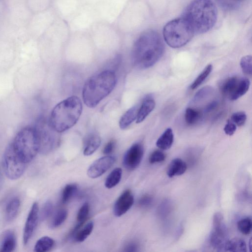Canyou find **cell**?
<instances>
[{"label":"cell","mask_w":252,"mask_h":252,"mask_svg":"<svg viewBox=\"0 0 252 252\" xmlns=\"http://www.w3.org/2000/svg\"><path fill=\"white\" fill-rule=\"evenodd\" d=\"M77 189V186L75 184H70L66 185L62 192V203L65 204L68 202L76 193Z\"/></svg>","instance_id":"30"},{"label":"cell","mask_w":252,"mask_h":252,"mask_svg":"<svg viewBox=\"0 0 252 252\" xmlns=\"http://www.w3.org/2000/svg\"><path fill=\"white\" fill-rule=\"evenodd\" d=\"M53 204L50 201H48L43 205L40 214H39L40 219L44 220L49 218L53 212Z\"/></svg>","instance_id":"35"},{"label":"cell","mask_w":252,"mask_h":252,"mask_svg":"<svg viewBox=\"0 0 252 252\" xmlns=\"http://www.w3.org/2000/svg\"><path fill=\"white\" fill-rule=\"evenodd\" d=\"M194 34L191 27L183 17L168 22L163 29V36L166 43L173 48L185 45Z\"/></svg>","instance_id":"6"},{"label":"cell","mask_w":252,"mask_h":252,"mask_svg":"<svg viewBox=\"0 0 252 252\" xmlns=\"http://www.w3.org/2000/svg\"><path fill=\"white\" fill-rule=\"evenodd\" d=\"M55 245L54 240L48 237L43 236L40 238L35 244L34 251L36 252H45L50 251Z\"/></svg>","instance_id":"25"},{"label":"cell","mask_w":252,"mask_h":252,"mask_svg":"<svg viewBox=\"0 0 252 252\" xmlns=\"http://www.w3.org/2000/svg\"><path fill=\"white\" fill-rule=\"evenodd\" d=\"M139 107L135 105L129 109L121 118L119 126L124 129L130 125L137 118Z\"/></svg>","instance_id":"22"},{"label":"cell","mask_w":252,"mask_h":252,"mask_svg":"<svg viewBox=\"0 0 252 252\" xmlns=\"http://www.w3.org/2000/svg\"><path fill=\"white\" fill-rule=\"evenodd\" d=\"M116 84V75L112 70H105L92 76L83 87L84 102L89 108L95 107L112 91Z\"/></svg>","instance_id":"3"},{"label":"cell","mask_w":252,"mask_h":252,"mask_svg":"<svg viewBox=\"0 0 252 252\" xmlns=\"http://www.w3.org/2000/svg\"><path fill=\"white\" fill-rule=\"evenodd\" d=\"M115 142L114 140L110 141L108 142L103 149V153L107 155L111 153L115 148Z\"/></svg>","instance_id":"39"},{"label":"cell","mask_w":252,"mask_h":252,"mask_svg":"<svg viewBox=\"0 0 252 252\" xmlns=\"http://www.w3.org/2000/svg\"><path fill=\"white\" fill-rule=\"evenodd\" d=\"M240 63L243 73L247 75L251 76L252 73L251 56L247 55L242 57Z\"/></svg>","instance_id":"32"},{"label":"cell","mask_w":252,"mask_h":252,"mask_svg":"<svg viewBox=\"0 0 252 252\" xmlns=\"http://www.w3.org/2000/svg\"><path fill=\"white\" fill-rule=\"evenodd\" d=\"M10 144L26 163L31 162L39 153L38 140L33 126H27L21 129Z\"/></svg>","instance_id":"5"},{"label":"cell","mask_w":252,"mask_h":252,"mask_svg":"<svg viewBox=\"0 0 252 252\" xmlns=\"http://www.w3.org/2000/svg\"><path fill=\"white\" fill-rule=\"evenodd\" d=\"M224 251L231 252H247L246 244L242 239L233 238L227 241Z\"/></svg>","instance_id":"24"},{"label":"cell","mask_w":252,"mask_h":252,"mask_svg":"<svg viewBox=\"0 0 252 252\" xmlns=\"http://www.w3.org/2000/svg\"><path fill=\"white\" fill-rule=\"evenodd\" d=\"M100 143L101 139L98 135L95 133L90 134L84 142L83 154L87 156L92 155L99 148Z\"/></svg>","instance_id":"17"},{"label":"cell","mask_w":252,"mask_h":252,"mask_svg":"<svg viewBox=\"0 0 252 252\" xmlns=\"http://www.w3.org/2000/svg\"><path fill=\"white\" fill-rule=\"evenodd\" d=\"M144 155V147L141 143L132 145L126 152L123 158V165L128 170L136 168L141 162Z\"/></svg>","instance_id":"11"},{"label":"cell","mask_w":252,"mask_h":252,"mask_svg":"<svg viewBox=\"0 0 252 252\" xmlns=\"http://www.w3.org/2000/svg\"><path fill=\"white\" fill-rule=\"evenodd\" d=\"M155 100L151 97H146L139 108L136 123H140L143 122L148 115L153 110L155 107Z\"/></svg>","instance_id":"18"},{"label":"cell","mask_w":252,"mask_h":252,"mask_svg":"<svg viewBox=\"0 0 252 252\" xmlns=\"http://www.w3.org/2000/svg\"><path fill=\"white\" fill-rule=\"evenodd\" d=\"M68 213L65 209L59 210L54 215L50 224V227L55 228L59 227L63 223L67 218Z\"/></svg>","instance_id":"29"},{"label":"cell","mask_w":252,"mask_h":252,"mask_svg":"<svg viewBox=\"0 0 252 252\" xmlns=\"http://www.w3.org/2000/svg\"><path fill=\"white\" fill-rule=\"evenodd\" d=\"M152 202V197L149 195H145L140 198L138 203L139 205L142 207H147L150 205Z\"/></svg>","instance_id":"38"},{"label":"cell","mask_w":252,"mask_h":252,"mask_svg":"<svg viewBox=\"0 0 252 252\" xmlns=\"http://www.w3.org/2000/svg\"><path fill=\"white\" fill-rule=\"evenodd\" d=\"M250 82L247 78L235 76L227 78L220 85L222 94L232 100H235L248 91Z\"/></svg>","instance_id":"9"},{"label":"cell","mask_w":252,"mask_h":252,"mask_svg":"<svg viewBox=\"0 0 252 252\" xmlns=\"http://www.w3.org/2000/svg\"><path fill=\"white\" fill-rule=\"evenodd\" d=\"M214 90L212 87L209 86H205L199 90L195 94L190 102V104H192V106L201 104L202 107L200 110H202L212 100L215 99L213 98V99L208 100V99L214 96Z\"/></svg>","instance_id":"15"},{"label":"cell","mask_w":252,"mask_h":252,"mask_svg":"<svg viewBox=\"0 0 252 252\" xmlns=\"http://www.w3.org/2000/svg\"><path fill=\"white\" fill-rule=\"evenodd\" d=\"M27 163L18 156L10 144L7 147L2 158V167L6 176L16 180L23 174Z\"/></svg>","instance_id":"8"},{"label":"cell","mask_w":252,"mask_h":252,"mask_svg":"<svg viewBox=\"0 0 252 252\" xmlns=\"http://www.w3.org/2000/svg\"><path fill=\"white\" fill-rule=\"evenodd\" d=\"M231 0V1H232L233 2H234V1L238 2V1H243V0Z\"/></svg>","instance_id":"41"},{"label":"cell","mask_w":252,"mask_h":252,"mask_svg":"<svg viewBox=\"0 0 252 252\" xmlns=\"http://www.w3.org/2000/svg\"><path fill=\"white\" fill-rule=\"evenodd\" d=\"M174 141V134L171 128H167L156 142L157 146L162 150L171 148Z\"/></svg>","instance_id":"21"},{"label":"cell","mask_w":252,"mask_h":252,"mask_svg":"<svg viewBox=\"0 0 252 252\" xmlns=\"http://www.w3.org/2000/svg\"><path fill=\"white\" fill-rule=\"evenodd\" d=\"M20 206V201L18 197H14L8 202L5 209V218L7 221H11L15 219Z\"/></svg>","instance_id":"20"},{"label":"cell","mask_w":252,"mask_h":252,"mask_svg":"<svg viewBox=\"0 0 252 252\" xmlns=\"http://www.w3.org/2000/svg\"><path fill=\"white\" fill-rule=\"evenodd\" d=\"M204 116L198 109L192 107H188L185 111V119L186 123L192 126L202 120Z\"/></svg>","instance_id":"23"},{"label":"cell","mask_w":252,"mask_h":252,"mask_svg":"<svg viewBox=\"0 0 252 252\" xmlns=\"http://www.w3.org/2000/svg\"><path fill=\"white\" fill-rule=\"evenodd\" d=\"M252 224L251 219L247 217L239 220L237 223V227L241 233L244 235H248L251 232Z\"/></svg>","instance_id":"31"},{"label":"cell","mask_w":252,"mask_h":252,"mask_svg":"<svg viewBox=\"0 0 252 252\" xmlns=\"http://www.w3.org/2000/svg\"><path fill=\"white\" fill-rule=\"evenodd\" d=\"M80 98L71 96L57 104L52 111L49 123L58 133L63 132L74 126L82 111Z\"/></svg>","instance_id":"4"},{"label":"cell","mask_w":252,"mask_h":252,"mask_svg":"<svg viewBox=\"0 0 252 252\" xmlns=\"http://www.w3.org/2000/svg\"><path fill=\"white\" fill-rule=\"evenodd\" d=\"M134 197L131 191L127 189L124 191L117 199L114 206V214L117 217L125 214L132 207Z\"/></svg>","instance_id":"14"},{"label":"cell","mask_w":252,"mask_h":252,"mask_svg":"<svg viewBox=\"0 0 252 252\" xmlns=\"http://www.w3.org/2000/svg\"><path fill=\"white\" fill-rule=\"evenodd\" d=\"M212 68V64H208L190 85V89L194 90L200 86L210 75Z\"/></svg>","instance_id":"28"},{"label":"cell","mask_w":252,"mask_h":252,"mask_svg":"<svg viewBox=\"0 0 252 252\" xmlns=\"http://www.w3.org/2000/svg\"><path fill=\"white\" fill-rule=\"evenodd\" d=\"M236 128V125L231 121L228 120L223 130L226 134L231 136L235 133Z\"/></svg>","instance_id":"37"},{"label":"cell","mask_w":252,"mask_h":252,"mask_svg":"<svg viewBox=\"0 0 252 252\" xmlns=\"http://www.w3.org/2000/svg\"><path fill=\"white\" fill-rule=\"evenodd\" d=\"M94 223L93 221L88 222L86 225L79 228L74 234V240L77 242H82L85 241L92 233Z\"/></svg>","instance_id":"26"},{"label":"cell","mask_w":252,"mask_h":252,"mask_svg":"<svg viewBox=\"0 0 252 252\" xmlns=\"http://www.w3.org/2000/svg\"><path fill=\"white\" fill-rule=\"evenodd\" d=\"M228 231L223 222V218L220 213L214 216L213 228L210 236V243L212 247L217 251H224L228 241Z\"/></svg>","instance_id":"10"},{"label":"cell","mask_w":252,"mask_h":252,"mask_svg":"<svg viewBox=\"0 0 252 252\" xmlns=\"http://www.w3.org/2000/svg\"><path fill=\"white\" fill-rule=\"evenodd\" d=\"M182 17L194 33H203L210 30L215 25L217 10L211 0H193L189 4Z\"/></svg>","instance_id":"2"},{"label":"cell","mask_w":252,"mask_h":252,"mask_svg":"<svg viewBox=\"0 0 252 252\" xmlns=\"http://www.w3.org/2000/svg\"><path fill=\"white\" fill-rule=\"evenodd\" d=\"M39 219L38 204L34 202L27 218L23 232V243L27 245L32 238Z\"/></svg>","instance_id":"13"},{"label":"cell","mask_w":252,"mask_h":252,"mask_svg":"<svg viewBox=\"0 0 252 252\" xmlns=\"http://www.w3.org/2000/svg\"><path fill=\"white\" fill-rule=\"evenodd\" d=\"M164 45L158 32L148 30L143 32L134 42L131 57L134 65L146 69L154 65L162 56Z\"/></svg>","instance_id":"1"},{"label":"cell","mask_w":252,"mask_h":252,"mask_svg":"<svg viewBox=\"0 0 252 252\" xmlns=\"http://www.w3.org/2000/svg\"><path fill=\"white\" fill-rule=\"evenodd\" d=\"M187 163L180 158L173 159L169 164L167 168V176L172 178L183 174L187 170Z\"/></svg>","instance_id":"16"},{"label":"cell","mask_w":252,"mask_h":252,"mask_svg":"<svg viewBox=\"0 0 252 252\" xmlns=\"http://www.w3.org/2000/svg\"><path fill=\"white\" fill-rule=\"evenodd\" d=\"M115 157L107 156L94 161L87 170L88 176L91 178H96L105 173L115 163Z\"/></svg>","instance_id":"12"},{"label":"cell","mask_w":252,"mask_h":252,"mask_svg":"<svg viewBox=\"0 0 252 252\" xmlns=\"http://www.w3.org/2000/svg\"><path fill=\"white\" fill-rule=\"evenodd\" d=\"M39 146V153L47 154L52 151L58 142L57 132L51 126L49 120L40 118L33 126Z\"/></svg>","instance_id":"7"},{"label":"cell","mask_w":252,"mask_h":252,"mask_svg":"<svg viewBox=\"0 0 252 252\" xmlns=\"http://www.w3.org/2000/svg\"><path fill=\"white\" fill-rule=\"evenodd\" d=\"M137 246L135 243H131L126 248V252H135L137 251Z\"/></svg>","instance_id":"40"},{"label":"cell","mask_w":252,"mask_h":252,"mask_svg":"<svg viewBox=\"0 0 252 252\" xmlns=\"http://www.w3.org/2000/svg\"><path fill=\"white\" fill-rule=\"evenodd\" d=\"M122 175V170L121 168H115L107 176L105 186L107 189H111L117 185L121 181Z\"/></svg>","instance_id":"27"},{"label":"cell","mask_w":252,"mask_h":252,"mask_svg":"<svg viewBox=\"0 0 252 252\" xmlns=\"http://www.w3.org/2000/svg\"><path fill=\"white\" fill-rule=\"evenodd\" d=\"M90 211V205L87 202L84 203L80 208L77 215V220L78 222H85Z\"/></svg>","instance_id":"33"},{"label":"cell","mask_w":252,"mask_h":252,"mask_svg":"<svg viewBox=\"0 0 252 252\" xmlns=\"http://www.w3.org/2000/svg\"><path fill=\"white\" fill-rule=\"evenodd\" d=\"M16 245V238L14 232L11 230L4 232L0 247V252H9L14 250Z\"/></svg>","instance_id":"19"},{"label":"cell","mask_w":252,"mask_h":252,"mask_svg":"<svg viewBox=\"0 0 252 252\" xmlns=\"http://www.w3.org/2000/svg\"><path fill=\"white\" fill-rule=\"evenodd\" d=\"M247 120V115L244 112L239 111L233 114L231 121L238 126H243Z\"/></svg>","instance_id":"34"},{"label":"cell","mask_w":252,"mask_h":252,"mask_svg":"<svg viewBox=\"0 0 252 252\" xmlns=\"http://www.w3.org/2000/svg\"><path fill=\"white\" fill-rule=\"evenodd\" d=\"M165 155L160 150H156L150 155L149 161L151 164L159 163L164 161L165 159Z\"/></svg>","instance_id":"36"}]
</instances>
